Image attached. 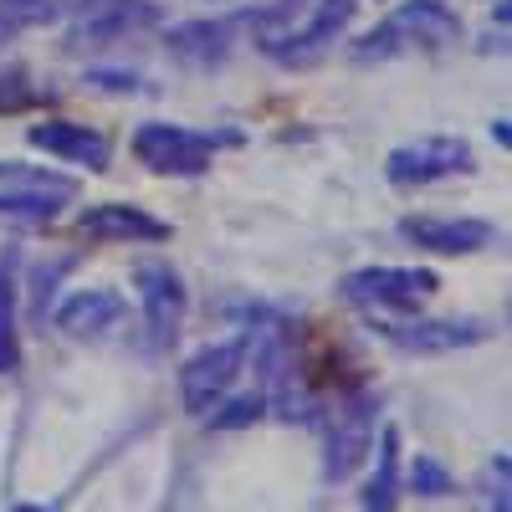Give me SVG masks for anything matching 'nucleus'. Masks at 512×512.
Returning <instances> with one entry per match:
<instances>
[{"instance_id": "obj_1", "label": "nucleus", "mask_w": 512, "mask_h": 512, "mask_svg": "<svg viewBox=\"0 0 512 512\" xmlns=\"http://www.w3.org/2000/svg\"><path fill=\"white\" fill-rule=\"evenodd\" d=\"M456 36H461V21L441 0H405L395 16H384L354 47V62H384L405 47H451Z\"/></svg>"}, {"instance_id": "obj_2", "label": "nucleus", "mask_w": 512, "mask_h": 512, "mask_svg": "<svg viewBox=\"0 0 512 512\" xmlns=\"http://www.w3.org/2000/svg\"><path fill=\"white\" fill-rule=\"evenodd\" d=\"M221 144H231V134H195V128H180V123L134 128V159L154 169V175H205Z\"/></svg>"}, {"instance_id": "obj_3", "label": "nucleus", "mask_w": 512, "mask_h": 512, "mask_svg": "<svg viewBox=\"0 0 512 512\" xmlns=\"http://www.w3.org/2000/svg\"><path fill=\"white\" fill-rule=\"evenodd\" d=\"M472 169H477L472 144L456 134H436V139H415V144L395 149L384 159V180L395 190H420V185H436L451 175H472Z\"/></svg>"}, {"instance_id": "obj_4", "label": "nucleus", "mask_w": 512, "mask_h": 512, "mask_svg": "<svg viewBox=\"0 0 512 512\" xmlns=\"http://www.w3.org/2000/svg\"><path fill=\"white\" fill-rule=\"evenodd\" d=\"M441 287V277L431 267H364L344 277V297L359 308H395V313H415L420 303H431Z\"/></svg>"}, {"instance_id": "obj_5", "label": "nucleus", "mask_w": 512, "mask_h": 512, "mask_svg": "<svg viewBox=\"0 0 512 512\" xmlns=\"http://www.w3.org/2000/svg\"><path fill=\"white\" fill-rule=\"evenodd\" d=\"M251 344L246 338H226V344H205L200 354L185 359L180 369V395H185V410L190 415H205V410H216L226 400V390L236 384L241 364H246Z\"/></svg>"}, {"instance_id": "obj_6", "label": "nucleus", "mask_w": 512, "mask_h": 512, "mask_svg": "<svg viewBox=\"0 0 512 512\" xmlns=\"http://www.w3.org/2000/svg\"><path fill=\"white\" fill-rule=\"evenodd\" d=\"M354 11H359V0H318L313 16L303 26H297L292 36H267L262 52L272 62H287V67H308V62H318L333 47L338 36H344V26L354 21Z\"/></svg>"}, {"instance_id": "obj_7", "label": "nucleus", "mask_w": 512, "mask_h": 512, "mask_svg": "<svg viewBox=\"0 0 512 512\" xmlns=\"http://www.w3.org/2000/svg\"><path fill=\"white\" fill-rule=\"evenodd\" d=\"M134 282H139V303H144V323H149V344L154 349H169L180 338L185 308H190L180 272L169 267V262H144L134 272Z\"/></svg>"}, {"instance_id": "obj_8", "label": "nucleus", "mask_w": 512, "mask_h": 512, "mask_svg": "<svg viewBox=\"0 0 512 512\" xmlns=\"http://www.w3.org/2000/svg\"><path fill=\"white\" fill-rule=\"evenodd\" d=\"M369 441H374V400L354 395V400H344L328 415V456H323L328 482H344L354 466L369 456Z\"/></svg>"}, {"instance_id": "obj_9", "label": "nucleus", "mask_w": 512, "mask_h": 512, "mask_svg": "<svg viewBox=\"0 0 512 512\" xmlns=\"http://www.w3.org/2000/svg\"><path fill=\"white\" fill-rule=\"evenodd\" d=\"M400 236L420 251H436V256H472V251L497 246V226L472 221V216H405Z\"/></svg>"}, {"instance_id": "obj_10", "label": "nucleus", "mask_w": 512, "mask_h": 512, "mask_svg": "<svg viewBox=\"0 0 512 512\" xmlns=\"http://www.w3.org/2000/svg\"><path fill=\"white\" fill-rule=\"evenodd\" d=\"M374 328L405 354H451L487 338V323L477 318H405V323H374Z\"/></svg>"}, {"instance_id": "obj_11", "label": "nucleus", "mask_w": 512, "mask_h": 512, "mask_svg": "<svg viewBox=\"0 0 512 512\" xmlns=\"http://www.w3.org/2000/svg\"><path fill=\"white\" fill-rule=\"evenodd\" d=\"M26 144L52 154V159H67V164H82V169H108L113 149L98 128L88 123H72V118H47V123H31L26 128Z\"/></svg>"}, {"instance_id": "obj_12", "label": "nucleus", "mask_w": 512, "mask_h": 512, "mask_svg": "<svg viewBox=\"0 0 512 512\" xmlns=\"http://www.w3.org/2000/svg\"><path fill=\"white\" fill-rule=\"evenodd\" d=\"M159 26V6L154 0H93V11H82L72 41L77 47H103V41H123L134 31Z\"/></svg>"}, {"instance_id": "obj_13", "label": "nucleus", "mask_w": 512, "mask_h": 512, "mask_svg": "<svg viewBox=\"0 0 512 512\" xmlns=\"http://www.w3.org/2000/svg\"><path fill=\"white\" fill-rule=\"evenodd\" d=\"M77 236H88V241H164L169 226L139 205L103 200V205H88L77 216Z\"/></svg>"}, {"instance_id": "obj_14", "label": "nucleus", "mask_w": 512, "mask_h": 512, "mask_svg": "<svg viewBox=\"0 0 512 512\" xmlns=\"http://www.w3.org/2000/svg\"><path fill=\"white\" fill-rule=\"evenodd\" d=\"M123 323H128V303L113 287H82L57 308V328L67 338H103Z\"/></svg>"}, {"instance_id": "obj_15", "label": "nucleus", "mask_w": 512, "mask_h": 512, "mask_svg": "<svg viewBox=\"0 0 512 512\" xmlns=\"http://www.w3.org/2000/svg\"><path fill=\"white\" fill-rule=\"evenodd\" d=\"M277 11H251V16H231V21H190L169 31V52L185 57V62H221L231 52V36L246 21H272Z\"/></svg>"}, {"instance_id": "obj_16", "label": "nucleus", "mask_w": 512, "mask_h": 512, "mask_svg": "<svg viewBox=\"0 0 512 512\" xmlns=\"http://www.w3.org/2000/svg\"><path fill=\"white\" fill-rule=\"evenodd\" d=\"M0 195H16V200H31V205L62 210L67 200H77V180L52 175V169H36V164L0 159Z\"/></svg>"}, {"instance_id": "obj_17", "label": "nucleus", "mask_w": 512, "mask_h": 512, "mask_svg": "<svg viewBox=\"0 0 512 512\" xmlns=\"http://www.w3.org/2000/svg\"><path fill=\"white\" fill-rule=\"evenodd\" d=\"M395 502H400V431L384 425L374 451V477L364 487V512H395Z\"/></svg>"}, {"instance_id": "obj_18", "label": "nucleus", "mask_w": 512, "mask_h": 512, "mask_svg": "<svg viewBox=\"0 0 512 512\" xmlns=\"http://www.w3.org/2000/svg\"><path fill=\"white\" fill-rule=\"evenodd\" d=\"M16 313H21L16 272L0 267V374H16L21 369V328H16Z\"/></svg>"}, {"instance_id": "obj_19", "label": "nucleus", "mask_w": 512, "mask_h": 512, "mask_svg": "<svg viewBox=\"0 0 512 512\" xmlns=\"http://www.w3.org/2000/svg\"><path fill=\"white\" fill-rule=\"evenodd\" d=\"M88 0H0V31H21V26H41L57 21L67 11H82Z\"/></svg>"}, {"instance_id": "obj_20", "label": "nucleus", "mask_w": 512, "mask_h": 512, "mask_svg": "<svg viewBox=\"0 0 512 512\" xmlns=\"http://www.w3.org/2000/svg\"><path fill=\"white\" fill-rule=\"evenodd\" d=\"M410 492H420V497H446V492H451V472H446L436 456H415V461H410Z\"/></svg>"}, {"instance_id": "obj_21", "label": "nucleus", "mask_w": 512, "mask_h": 512, "mask_svg": "<svg viewBox=\"0 0 512 512\" xmlns=\"http://www.w3.org/2000/svg\"><path fill=\"white\" fill-rule=\"evenodd\" d=\"M262 415H267V395H241L221 415H210V431H241V425L262 420Z\"/></svg>"}, {"instance_id": "obj_22", "label": "nucleus", "mask_w": 512, "mask_h": 512, "mask_svg": "<svg viewBox=\"0 0 512 512\" xmlns=\"http://www.w3.org/2000/svg\"><path fill=\"white\" fill-rule=\"evenodd\" d=\"M507 472H512V461L497 456V461H492V477H487V482H492V492H487V497H492V512H507Z\"/></svg>"}, {"instance_id": "obj_23", "label": "nucleus", "mask_w": 512, "mask_h": 512, "mask_svg": "<svg viewBox=\"0 0 512 512\" xmlns=\"http://www.w3.org/2000/svg\"><path fill=\"white\" fill-rule=\"evenodd\" d=\"M93 82H103V88H139V77H118V72H93Z\"/></svg>"}, {"instance_id": "obj_24", "label": "nucleus", "mask_w": 512, "mask_h": 512, "mask_svg": "<svg viewBox=\"0 0 512 512\" xmlns=\"http://www.w3.org/2000/svg\"><path fill=\"white\" fill-rule=\"evenodd\" d=\"M16 512H47V507H36V502H21V507H16Z\"/></svg>"}]
</instances>
